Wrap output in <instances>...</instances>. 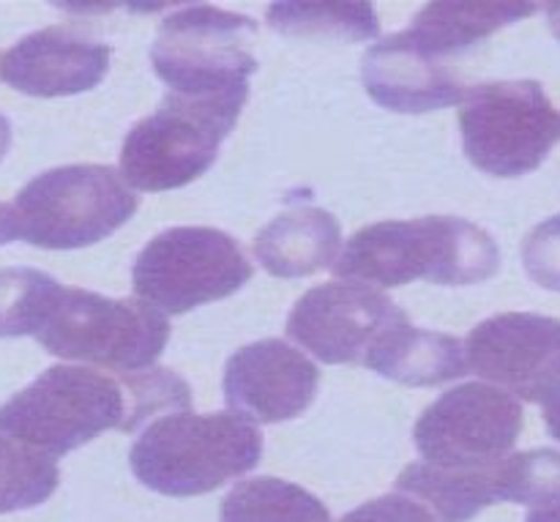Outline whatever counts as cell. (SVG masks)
<instances>
[{
	"label": "cell",
	"mask_w": 560,
	"mask_h": 522,
	"mask_svg": "<svg viewBox=\"0 0 560 522\" xmlns=\"http://www.w3.org/2000/svg\"><path fill=\"white\" fill-rule=\"evenodd\" d=\"M331 268L337 279L377 288H399L416 279L459 288L495 277L501 250L468 219L421 217L359 230Z\"/></svg>",
	"instance_id": "obj_2"
},
{
	"label": "cell",
	"mask_w": 560,
	"mask_h": 522,
	"mask_svg": "<svg viewBox=\"0 0 560 522\" xmlns=\"http://www.w3.org/2000/svg\"><path fill=\"white\" fill-rule=\"evenodd\" d=\"M523 405L487 383H465L438 397L416 421L413 441L438 468H490L509 457L523 432Z\"/></svg>",
	"instance_id": "obj_10"
},
{
	"label": "cell",
	"mask_w": 560,
	"mask_h": 522,
	"mask_svg": "<svg viewBox=\"0 0 560 522\" xmlns=\"http://www.w3.org/2000/svg\"><path fill=\"white\" fill-rule=\"evenodd\" d=\"M262 457V436L235 414L180 410L145 427L129 452L131 471L153 492L206 496L249 474Z\"/></svg>",
	"instance_id": "obj_3"
},
{
	"label": "cell",
	"mask_w": 560,
	"mask_h": 522,
	"mask_svg": "<svg viewBox=\"0 0 560 522\" xmlns=\"http://www.w3.org/2000/svg\"><path fill=\"white\" fill-rule=\"evenodd\" d=\"M523 263L536 285L560 293V213L530 230L523 244Z\"/></svg>",
	"instance_id": "obj_25"
},
{
	"label": "cell",
	"mask_w": 560,
	"mask_h": 522,
	"mask_svg": "<svg viewBox=\"0 0 560 522\" xmlns=\"http://www.w3.org/2000/svg\"><path fill=\"white\" fill-rule=\"evenodd\" d=\"M109 47L71 27H44L16 42L0 58V77L27 96H71L107 77Z\"/></svg>",
	"instance_id": "obj_15"
},
{
	"label": "cell",
	"mask_w": 560,
	"mask_h": 522,
	"mask_svg": "<svg viewBox=\"0 0 560 522\" xmlns=\"http://www.w3.org/2000/svg\"><path fill=\"white\" fill-rule=\"evenodd\" d=\"M342 252V228L323 208L301 206L279 213L255 239V255L271 277L299 279L331 268Z\"/></svg>",
	"instance_id": "obj_17"
},
{
	"label": "cell",
	"mask_w": 560,
	"mask_h": 522,
	"mask_svg": "<svg viewBox=\"0 0 560 522\" xmlns=\"http://www.w3.org/2000/svg\"><path fill=\"white\" fill-rule=\"evenodd\" d=\"M38 345L58 359L82 361L109 372L151 370L170 339V323L159 310L135 299H104L82 288L55 290Z\"/></svg>",
	"instance_id": "obj_5"
},
{
	"label": "cell",
	"mask_w": 560,
	"mask_h": 522,
	"mask_svg": "<svg viewBox=\"0 0 560 522\" xmlns=\"http://www.w3.org/2000/svg\"><path fill=\"white\" fill-rule=\"evenodd\" d=\"M545 425L550 430V436L560 441V392L552 394L545 403Z\"/></svg>",
	"instance_id": "obj_28"
},
{
	"label": "cell",
	"mask_w": 560,
	"mask_h": 522,
	"mask_svg": "<svg viewBox=\"0 0 560 522\" xmlns=\"http://www.w3.org/2000/svg\"><path fill=\"white\" fill-rule=\"evenodd\" d=\"M459 129L474 167L520 178L550 156L560 140V113L536 80L481 82L459 102Z\"/></svg>",
	"instance_id": "obj_7"
},
{
	"label": "cell",
	"mask_w": 560,
	"mask_h": 522,
	"mask_svg": "<svg viewBox=\"0 0 560 522\" xmlns=\"http://www.w3.org/2000/svg\"><path fill=\"white\" fill-rule=\"evenodd\" d=\"M525 522H560V503H552V507L534 509Z\"/></svg>",
	"instance_id": "obj_29"
},
{
	"label": "cell",
	"mask_w": 560,
	"mask_h": 522,
	"mask_svg": "<svg viewBox=\"0 0 560 522\" xmlns=\"http://www.w3.org/2000/svg\"><path fill=\"white\" fill-rule=\"evenodd\" d=\"M547 14H550V31L556 33V38L560 42V3L547 5Z\"/></svg>",
	"instance_id": "obj_31"
},
{
	"label": "cell",
	"mask_w": 560,
	"mask_h": 522,
	"mask_svg": "<svg viewBox=\"0 0 560 522\" xmlns=\"http://www.w3.org/2000/svg\"><path fill=\"white\" fill-rule=\"evenodd\" d=\"M534 11V3H430L419 11L408 33L427 53L443 60Z\"/></svg>",
	"instance_id": "obj_19"
},
{
	"label": "cell",
	"mask_w": 560,
	"mask_h": 522,
	"mask_svg": "<svg viewBox=\"0 0 560 522\" xmlns=\"http://www.w3.org/2000/svg\"><path fill=\"white\" fill-rule=\"evenodd\" d=\"M405 312L370 285L328 282L295 301L288 337L323 364H364L372 345Z\"/></svg>",
	"instance_id": "obj_12"
},
{
	"label": "cell",
	"mask_w": 560,
	"mask_h": 522,
	"mask_svg": "<svg viewBox=\"0 0 560 522\" xmlns=\"http://www.w3.org/2000/svg\"><path fill=\"white\" fill-rule=\"evenodd\" d=\"M222 522H331V514L304 487L260 476L238 482L228 492Z\"/></svg>",
	"instance_id": "obj_20"
},
{
	"label": "cell",
	"mask_w": 560,
	"mask_h": 522,
	"mask_svg": "<svg viewBox=\"0 0 560 522\" xmlns=\"http://www.w3.org/2000/svg\"><path fill=\"white\" fill-rule=\"evenodd\" d=\"M361 82L381 107L432 113L463 102L465 82L452 66L427 53L408 31L372 44L361 58Z\"/></svg>",
	"instance_id": "obj_14"
},
{
	"label": "cell",
	"mask_w": 560,
	"mask_h": 522,
	"mask_svg": "<svg viewBox=\"0 0 560 522\" xmlns=\"http://www.w3.org/2000/svg\"><path fill=\"white\" fill-rule=\"evenodd\" d=\"M257 25L244 14L195 3L170 14L151 47V63L170 93L217 96L249 88L257 71Z\"/></svg>",
	"instance_id": "obj_8"
},
{
	"label": "cell",
	"mask_w": 560,
	"mask_h": 522,
	"mask_svg": "<svg viewBox=\"0 0 560 522\" xmlns=\"http://www.w3.org/2000/svg\"><path fill=\"white\" fill-rule=\"evenodd\" d=\"M58 482V465L49 454L0 436V514L38 507L52 496Z\"/></svg>",
	"instance_id": "obj_22"
},
{
	"label": "cell",
	"mask_w": 560,
	"mask_h": 522,
	"mask_svg": "<svg viewBox=\"0 0 560 522\" xmlns=\"http://www.w3.org/2000/svg\"><path fill=\"white\" fill-rule=\"evenodd\" d=\"M252 279V263L228 233L213 228H170L140 252L131 271L137 299L164 315L228 299Z\"/></svg>",
	"instance_id": "obj_9"
},
{
	"label": "cell",
	"mask_w": 560,
	"mask_h": 522,
	"mask_svg": "<svg viewBox=\"0 0 560 522\" xmlns=\"http://www.w3.org/2000/svg\"><path fill=\"white\" fill-rule=\"evenodd\" d=\"M191 408L189 386L175 372H102L49 367L0 408V436L49 457H63L107 430L135 432L162 410Z\"/></svg>",
	"instance_id": "obj_1"
},
{
	"label": "cell",
	"mask_w": 560,
	"mask_h": 522,
	"mask_svg": "<svg viewBox=\"0 0 560 522\" xmlns=\"http://www.w3.org/2000/svg\"><path fill=\"white\" fill-rule=\"evenodd\" d=\"M317 383V367L282 339L246 345L224 367L230 414L249 425H279L301 416L315 403Z\"/></svg>",
	"instance_id": "obj_13"
},
{
	"label": "cell",
	"mask_w": 560,
	"mask_h": 522,
	"mask_svg": "<svg viewBox=\"0 0 560 522\" xmlns=\"http://www.w3.org/2000/svg\"><path fill=\"white\" fill-rule=\"evenodd\" d=\"M495 465L457 471L438 468V465L419 460L399 474L397 492L421 503L435 522H468L481 509L498 503Z\"/></svg>",
	"instance_id": "obj_18"
},
{
	"label": "cell",
	"mask_w": 560,
	"mask_h": 522,
	"mask_svg": "<svg viewBox=\"0 0 560 522\" xmlns=\"http://www.w3.org/2000/svg\"><path fill=\"white\" fill-rule=\"evenodd\" d=\"M268 25L282 36L331 38V42H366L381 31L372 3H273Z\"/></svg>",
	"instance_id": "obj_21"
},
{
	"label": "cell",
	"mask_w": 560,
	"mask_h": 522,
	"mask_svg": "<svg viewBox=\"0 0 560 522\" xmlns=\"http://www.w3.org/2000/svg\"><path fill=\"white\" fill-rule=\"evenodd\" d=\"M364 367L402 386H443L470 372L463 339L416 328L408 315L383 332L366 353Z\"/></svg>",
	"instance_id": "obj_16"
},
{
	"label": "cell",
	"mask_w": 560,
	"mask_h": 522,
	"mask_svg": "<svg viewBox=\"0 0 560 522\" xmlns=\"http://www.w3.org/2000/svg\"><path fill=\"white\" fill-rule=\"evenodd\" d=\"M249 88L217 96L170 93L156 113L137 120L120 148V178L129 189L170 192L208 173L219 146L235 129Z\"/></svg>",
	"instance_id": "obj_4"
},
{
	"label": "cell",
	"mask_w": 560,
	"mask_h": 522,
	"mask_svg": "<svg viewBox=\"0 0 560 522\" xmlns=\"http://www.w3.org/2000/svg\"><path fill=\"white\" fill-rule=\"evenodd\" d=\"M14 239H20V222H16L14 206H5L0 202V246L11 244Z\"/></svg>",
	"instance_id": "obj_27"
},
{
	"label": "cell",
	"mask_w": 560,
	"mask_h": 522,
	"mask_svg": "<svg viewBox=\"0 0 560 522\" xmlns=\"http://www.w3.org/2000/svg\"><path fill=\"white\" fill-rule=\"evenodd\" d=\"M495 498L545 509L560 503V452L534 449L509 454L495 465Z\"/></svg>",
	"instance_id": "obj_23"
},
{
	"label": "cell",
	"mask_w": 560,
	"mask_h": 522,
	"mask_svg": "<svg viewBox=\"0 0 560 522\" xmlns=\"http://www.w3.org/2000/svg\"><path fill=\"white\" fill-rule=\"evenodd\" d=\"M135 192L118 170L71 164L33 178L16 195L20 239L42 250H82L113 235L135 217Z\"/></svg>",
	"instance_id": "obj_6"
},
{
	"label": "cell",
	"mask_w": 560,
	"mask_h": 522,
	"mask_svg": "<svg viewBox=\"0 0 560 522\" xmlns=\"http://www.w3.org/2000/svg\"><path fill=\"white\" fill-rule=\"evenodd\" d=\"M9 146H11V126H9V120H5L3 115H0V159L5 156Z\"/></svg>",
	"instance_id": "obj_30"
},
{
	"label": "cell",
	"mask_w": 560,
	"mask_h": 522,
	"mask_svg": "<svg viewBox=\"0 0 560 522\" xmlns=\"http://www.w3.org/2000/svg\"><path fill=\"white\" fill-rule=\"evenodd\" d=\"M468 370L525 403L545 405L560 392V321L506 312L479 323L465 339Z\"/></svg>",
	"instance_id": "obj_11"
},
{
	"label": "cell",
	"mask_w": 560,
	"mask_h": 522,
	"mask_svg": "<svg viewBox=\"0 0 560 522\" xmlns=\"http://www.w3.org/2000/svg\"><path fill=\"white\" fill-rule=\"evenodd\" d=\"M339 522H435V520H432V514L427 512L421 503H416L413 498L402 496V492H394V496H383V498H375V501H366L364 507L348 512Z\"/></svg>",
	"instance_id": "obj_26"
},
{
	"label": "cell",
	"mask_w": 560,
	"mask_h": 522,
	"mask_svg": "<svg viewBox=\"0 0 560 522\" xmlns=\"http://www.w3.org/2000/svg\"><path fill=\"white\" fill-rule=\"evenodd\" d=\"M60 285L36 268H3L0 271V339L36 337L47 306Z\"/></svg>",
	"instance_id": "obj_24"
}]
</instances>
